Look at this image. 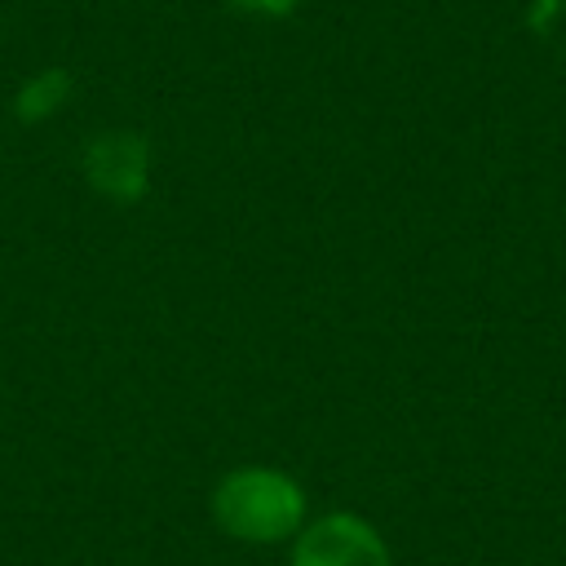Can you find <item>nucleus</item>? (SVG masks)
<instances>
[{
	"label": "nucleus",
	"mask_w": 566,
	"mask_h": 566,
	"mask_svg": "<svg viewBox=\"0 0 566 566\" xmlns=\"http://www.w3.org/2000/svg\"><path fill=\"white\" fill-rule=\"evenodd\" d=\"M84 181L111 203H137L150 190V142L133 128H106L88 137Z\"/></svg>",
	"instance_id": "nucleus-3"
},
{
	"label": "nucleus",
	"mask_w": 566,
	"mask_h": 566,
	"mask_svg": "<svg viewBox=\"0 0 566 566\" xmlns=\"http://www.w3.org/2000/svg\"><path fill=\"white\" fill-rule=\"evenodd\" d=\"M287 566H394V548L371 517L327 509L310 513V522L296 531L287 544Z\"/></svg>",
	"instance_id": "nucleus-2"
},
{
	"label": "nucleus",
	"mask_w": 566,
	"mask_h": 566,
	"mask_svg": "<svg viewBox=\"0 0 566 566\" xmlns=\"http://www.w3.org/2000/svg\"><path fill=\"white\" fill-rule=\"evenodd\" d=\"M239 4L252 13H265V18H283V13H292L296 0H239Z\"/></svg>",
	"instance_id": "nucleus-5"
},
{
	"label": "nucleus",
	"mask_w": 566,
	"mask_h": 566,
	"mask_svg": "<svg viewBox=\"0 0 566 566\" xmlns=\"http://www.w3.org/2000/svg\"><path fill=\"white\" fill-rule=\"evenodd\" d=\"M71 75L62 71V66H49V71H35L31 80H22V88H18V97H13V115L22 119V124H44V119H53L62 106H66V97H71Z\"/></svg>",
	"instance_id": "nucleus-4"
},
{
	"label": "nucleus",
	"mask_w": 566,
	"mask_h": 566,
	"mask_svg": "<svg viewBox=\"0 0 566 566\" xmlns=\"http://www.w3.org/2000/svg\"><path fill=\"white\" fill-rule=\"evenodd\" d=\"M208 517L234 544H292L296 531L310 522V491L296 473L279 464H234L212 482Z\"/></svg>",
	"instance_id": "nucleus-1"
}]
</instances>
